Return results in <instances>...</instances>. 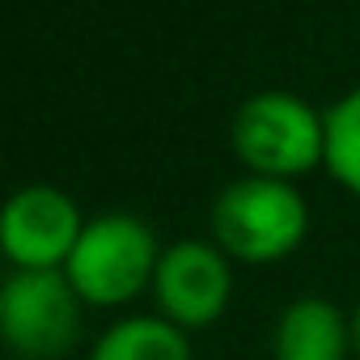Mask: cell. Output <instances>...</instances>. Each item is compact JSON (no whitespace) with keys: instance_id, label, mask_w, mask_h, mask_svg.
<instances>
[{"instance_id":"7","label":"cell","mask_w":360,"mask_h":360,"mask_svg":"<svg viewBox=\"0 0 360 360\" xmlns=\"http://www.w3.org/2000/svg\"><path fill=\"white\" fill-rule=\"evenodd\" d=\"M352 347V314H343L330 297L305 292L292 297L271 326V360H347Z\"/></svg>"},{"instance_id":"8","label":"cell","mask_w":360,"mask_h":360,"mask_svg":"<svg viewBox=\"0 0 360 360\" xmlns=\"http://www.w3.org/2000/svg\"><path fill=\"white\" fill-rule=\"evenodd\" d=\"M85 360H191V335L161 314H123L94 339Z\"/></svg>"},{"instance_id":"2","label":"cell","mask_w":360,"mask_h":360,"mask_svg":"<svg viewBox=\"0 0 360 360\" xmlns=\"http://www.w3.org/2000/svg\"><path fill=\"white\" fill-rule=\"evenodd\" d=\"M229 148L246 174L301 183L326 169V110L292 89H259L233 110Z\"/></svg>"},{"instance_id":"4","label":"cell","mask_w":360,"mask_h":360,"mask_svg":"<svg viewBox=\"0 0 360 360\" xmlns=\"http://www.w3.org/2000/svg\"><path fill=\"white\" fill-rule=\"evenodd\" d=\"M85 309L64 271H9L0 288V335L18 360H60L77 347Z\"/></svg>"},{"instance_id":"3","label":"cell","mask_w":360,"mask_h":360,"mask_svg":"<svg viewBox=\"0 0 360 360\" xmlns=\"http://www.w3.org/2000/svg\"><path fill=\"white\" fill-rule=\"evenodd\" d=\"M161 250L165 246L144 217L98 212L85 221L81 242L64 263V276L89 309H123L136 297L153 292Z\"/></svg>"},{"instance_id":"1","label":"cell","mask_w":360,"mask_h":360,"mask_svg":"<svg viewBox=\"0 0 360 360\" xmlns=\"http://www.w3.org/2000/svg\"><path fill=\"white\" fill-rule=\"evenodd\" d=\"M208 238L238 267L284 263L309 238V200L297 183L242 174L212 200Z\"/></svg>"},{"instance_id":"10","label":"cell","mask_w":360,"mask_h":360,"mask_svg":"<svg viewBox=\"0 0 360 360\" xmlns=\"http://www.w3.org/2000/svg\"><path fill=\"white\" fill-rule=\"evenodd\" d=\"M352 347H356V356H360V297H356V305H352Z\"/></svg>"},{"instance_id":"6","label":"cell","mask_w":360,"mask_h":360,"mask_svg":"<svg viewBox=\"0 0 360 360\" xmlns=\"http://www.w3.org/2000/svg\"><path fill=\"white\" fill-rule=\"evenodd\" d=\"M85 221L89 217H81L68 191L51 183L18 187L0 217V246H5L9 271H64Z\"/></svg>"},{"instance_id":"9","label":"cell","mask_w":360,"mask_h":360,"mask_svg":"<svg viewBox=\"0 0 360 360\" xmlns=\"http://www.w3.org/2000/svg\"><path fill=\"white\" fill-rule=\"evenodd\" d=\"M326 174L360 200V81L326 110Z\"/></svg>"},{"instance_id":"5","label":"cell","mask_w":360,"mask_h":360,"mask_svg":"<svg viewBox=\"0 0 360 360\" xmlns=\"http://www.w3.org/2000/svg\"><path fill=\"white\" fill-rule=\"evenodd\" d=\"M233 259L212 238H178L161 250L153 276V305L165 322L191 330L217 326L233 305Z\"/></svg>"}]
</instances>
